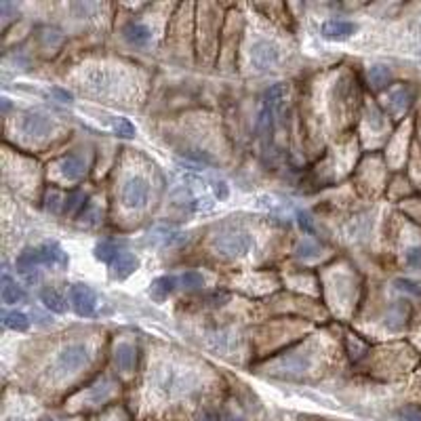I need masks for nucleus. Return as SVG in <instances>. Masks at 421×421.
I'll list each match as a JSON object with an SVG mask.
<instances>
[{
    "label": "nucleus",
    "instance_id": "f257e3e1",
    "mask_svg": "<svg viewBox=\"0 0 421 421\" xmlns=\"http://www.w3.org/2000/svg\"><path fill=\"white\" fill-rule=\"evenodd\" d=\"M253 247V236L242 230V228H222L215 236H213V249L226 257H240L247 255Z\"/></svg>",
    "mask_w": 421,
    "mask_h": 421
},
{
    "label": "nucleus",
    "instance_id": "f03ea898",
    "mask_svg": "<svg viewBox=\"0 0 421 421\" xmlns=\"http://www.w3.org/2000/svg\"><path fill=\"white\" fill-rule=\"evenodd\" d=\"M192 384H194V377L190 373L179 371V368H173V366H165L156 373V388L169 396L188 392Z\"/></svg>",
    "mask_w": 421,
    "mask_h": 421
},
{
    "label": "nucleus",
    "instance_id": "7ed1b4c3",
    "mask_svg": "<svg viewBox=\"0 0 421 421\" xmlns=\"http://www.w3.org/2000/svg\"><path fill=\"white\" fill-rule=\"evenodd\" d=\"M89 358H91V354H89V348H87V346H82V343H72V346H68V348L62 350V354L57 356L55 366H57V371H60L62 375H66V373H76L78 368H82V366L89 362Z\"/></svg>",
    "mask_w": 421,
    "mask_h": 421
},
{
    "label": "nucleus",
    "instance_id": "20e7f679",
    "mask_svg": "<svg viewBox=\"0 0 421 421\" xmlns=\"http://www.w3.org/2000/svg\"><path fill=\"white\" fill-rule=\"evenodd\" d=\"M150 198V183L143 177H129L120 190V200L127 208H143Z\"/></svg>",
    "mask_w": 421,
    "mask_h": 421
},
{
    "label": "nucleus",
    "instance_id": "39448f33",
    "mask_svg": "<svg viewBox=\"0 0 421 421\" xmlns=\"http://www.w3.org/2000/svg\"><path fill=\"white\" fill-rule=\"evenodd\" d=\"M70 301L74 312L80 316V319H91L97 310V295L91 287L87 285H72L70 287Z\"/></svg>",
    "mask_w": 421,
    "mask_h": 421
},
{
    "label": "nucleus",
    "instance_id": "423d86ee",
    "mask_svg": "<svg viewBox=\"0 0 421 421\" xmlns=\"http://www.w3.org/2000/svg\"><path fill=\"white\" fill-rule=\"evenodd\" d=\"M278 64V48L270 40H257L251 46V66L255 70H270Z\"/></svg>",
    "mask_w": 421,
    "mask_h": 421
},
{
    "label": "nucleus",
    "instance_id": "0eeeda50",
    "mask_svg": "<svg viewBox=\"0 0 421 421\" xmlns=\"http://www.w3.org/2000/svg\"><path fill=\"white\" fill-rule=\"evenodd\" d=\"M307 366H310V356L307 354H291L287 358H280L274 362V371L272 375L276 377H285V379H293L301 373L307 371Z\"/></svg>",
    "mask_w": 421,
    "mask_h": 421
},
{
    "label": "nucleus",
    "instance_id": "6e6552de",
    "mask_svg": "<svg viewBox=\"0 0 421 421\" xmlns=\"http://www.w3.org/2000/svg\"><path fill=\"white\" fill-rule=\"evenodd\" d=\"M40 251V263L42 266H51V268H68V253L62 249L60 242L55 240H46L38 247Z\"/></svg>",
    "mask_w": 421,
    "mask_h": 421
},
{
    "label": "nucleus",
    "instance_id": "1a4fd4ad",
    "mask_svg": "<svg viewBox=\"0 0 421 421\" xmlns=\"http://www.w3.org/2000/svg\"><path fill=\"white\" fill-rule=\"evenodd\" d=\"M354 32H356V24H352V21H343V19H329V21H325L323 28H321L323 38L333 40V42L348 40Z\"/></svg>",
    "mask_w": 421,
    "mask_h": 421
},
{
    "label": "nucleus",
    "instance_id": "9d476101",
    "mask_svg": "<svg viewBox=\"0 0 421 421\" xmlns=\"http://www.w3.org/2000/svg\"><path fill=\"white\" fill-rule=\"evenodd\" d=\"M15 266H17V270L21 272V274H26L30 280H36V268L38 266H42L40 263V251H38V247H28V249H24L21 253H19V257H17V261H15Z\"/></svg>",
    "mask_w": 421,
    "mask_h": 421
},
{
    "label": "nucleus",
    "instance_id": "9b49d317",
    "mask_svg": "<svg viewBox=\"0 0 421 421\" xmlns=\"http://www.w3.org/2000/svg\"><path fill=\"white\" fill-rule=\"evenodd\" d=\"M53 129V123L48 116L44 114H38V112H32L24 118L21 123V131L26 135H32V137H42V135H48Z\"/></svg>",
    "mask_w": 421,
    "mask_h": 421
},
{
    "label": "nucleus",
    "instance_id": "f8f14e48",
    "mask_svg": "<svg viewBox=\"0 0 421 421\" xmlns=\"http://www.w3.org/2000/svg\"><path fill=\"white\" fill-rule=\"evenodd\" d=\"M137 268H139V259L133 253H120L112 263V278L127 280Z\"/></svg>",
    "mask_w": 421,
    "mask_h": 421
},
{
    "label": "nucleus",
    "instance_id": "ddd939ff",
    "mask_svg": "<svg viewBox=\"0 0 421 421\" xmlns=\"http://www.w3.org/2000/svg\"><path fill=\"white\" fill-rule=\"evenodd\" d=\"M150 240L158 247H179L188 242V234L171 228H156L154 232H150Z\"/></svg>",
    "mask_w": 421,
    "mask_h": 421
},
{
    "label": "nucleus",
    "instance_id": "4468645a",
    "mask_svg": "<svg viewBox=\"0 0 421 421\" xmlns=\"http://www.w3.org/2000/svg\"><path fill=\"white\" fill-rule=\"evenodd\" d=\"M123 38H125L131 46H147L150 40H152V32H150L147 26L137 24V21H131V24L125 26Z\"/></svg>",
    "mask_w": 421,
    "mask_h": 421
},
{
    "label": "nucleus",
    "instance_id": "2eb2a0df",
    "mask_svg": "<svg viewBox=\"0 0 421 421\" xmlns=\"http://www.w3.org/2000/svg\"><path fill=\"white\" fill-rule=\"evenodd\" d=\"M60 173H62L66 179H70V181L80 179V177L87 173V165H84V161H82V156H78V154L66 156L64 161L60 163Z\"/></svg>",
    "mask_w": 421,
    "mask_h": 421
},
{
    "label": "nucleus",
    "instance_id": "dca6fc26",
    "mask_svg": "<svg viewBox=\"0 0 421 421\" xmlns=\"http://www.w3.org/2000/svg\"><path fill=\"white\" fill-rule=\"evenodd\" d=\"M135 360H137V354H135V348L127 341L118 343L116 350H114V364L118 371L123 373H131L133 366H135Z\"/></svg>",
    "mask_w": 421,
    "mask_h": 421
},
{
    "label": "nucleus",
    "instance_id": "f3484780",
    "mask_svg": "<svg viewBox=\"0 0 421 421\" xmlns=\"http://www.w3.org/2000/svg\"><path fill=\"white\" fill-rule=\"evenodd\" d=\"M177 280H179V278H175V276H158V278H154L152 285H150V297H152L154 301L167 299V297L175 291Z\"/></svg>",
    "mask_w": 421,
    "mask_h": 421
},
{
    "label": "nucleus",
    "instance_id": "a211bd4d",
    "mask_svg": "<svg viewBox=\"0 0 421 421\" xmlns=\"http://www.w3.org/2000/svg\"><path fill=\"white\" fill-rule=\"evenodd\" d=\"M40 301L44 303V307L48 312H55V314H64L68 310V303L64 299V295L57 291V289H53V287H44L40 291Z\"/></svg>",
    "mask_w": 421,
    "mask_h": 421
},
{
    "label": "nucleus",
    "instance_id": "6ab92c4d",
    "mask_svg": "<svg viewBox=\"0 0 421 421\" xmlns=\"http://www.w3.org/2000/svg\"><path fill=\"white\" fill-rule=\"evenodd\" d=\"M411 101H413V95L406 87H398V89L390 91V95H388V105L394 114H402L404 110H409Z\"/></svg>",
    "mask_w": 421,
    "mask_h": 421
},
{
    "label": "nucleus",
    "instance_id": "aec40b11",
    "mask_svg": "<svg viewBox=\"0 0 421 421\" xmlns=\"http://www.w3.org/2000/svg\"><path fill=\"white\" fill-rule=\"evenodd\" d=\"M0 295H3V301L7 303V305H13V303H21L24 299H26V293H24V289L9 276V274H5L3 276V291H0Z\"/></svg>",
    "mask_w": 421,
    "mask_h": 421
},
{
    "label": "nucleus",
    "instance_id": "412c9836",
    "mask_svg": "<svg viewBox=\"0 0 421 421\" xmlns=\"http://www.w3.org/2000/svg\"><path fill=\"white\" fill-rule=\"evenodd\" d=\"M285 99H287V87L283 82L272 84L266 93H263V105H261V108H268V110L276 112Z\"/></svg>",
    "mask_w": 421,
    "mask_h": 421
},
{
    "label": "nucleus",
    "instance_id": "4be33fe9",
    "mask_svg": "<svg viewBox=\"0 0 421 421\" xmlns=\"http://www.w3.org/2000/svg\"><path fill=\"white\" fill-rule=\"evenodd\" d=\"M406 316H409V310H406V305L404 303H396V305H392L390 310H388V314H386V327L390 329V331H400V329H404V325H406Z\"/></svg>",
    "mask_w": 421,
    "mask_h": 421
},
{
    "label": "nucleus",
    "instance_id": "5701e85b",
    "mask_svg": "<svg viewBox=\"0 0 421 421\" xmlns=\"http://www.w3.org/2000/svg\"><path fill=\"white\" fill-rule=\"evenodd\" d=\"M3 325L11 331H17V333H24L30 329V321H28V316L24 312H3Z\"/></svg>",
    "mask_w": 421,
    "mask_h": 421
},
{
    "label": "nucleus",
    "instance_id": "b1692460",
    "mask_svg": "<svg viewBox=\"0 0 421 421\" xmlns=\"http://www.w3.org/2000/svg\"><path fill=\"white\" fill-rule=\"evenodd\" d=\"M93 253H95V257H97L99 261H103V263H110V266L114 263V259L120 255V253H118V247H116L112 240H101V242H97Z\"/></svg>",
    "mask_w": 421,
    "mask_h": 421
},
{
    "label": "nucleus",
    "instance_id": "393cba45",
    "mask_svg": "<svg viewBox=\"0 0 421 421\" xmlns=\"http://www.w3.org/2000/svg\"><path fill=\"white\" fill-rule=\"evenodd\" d=\"M392 78V72L388 66H371L368 68V82L373 84V89H384Z\"/></svg>",
    "mask_w": 421,
    "mask_h": 421
},
{
    "label": "nucleus",
    "instance_id": "a878e982",
    "mask_svg": "<svg viewBox=\"0 0 421 421\" xmlns=\"http://www.w3.org/2000/svg\"><path fill=\"white\" fill-rule=\"evenodd\" d=\"M84 200H87V196L82 192L68 194V198L64 200V213L66 215H76L78 210H84V204H87Z\"/></svg>",
    "mask_w": 421,
    "mask_h": 421
},
{
    "label": "nucleus",
    "instance_id": "bb28decb",
    "mask_svg": "<svg viewBox=\"0 0 421 421\" xmlns=\"http://www.w3.org/2000/svg\"><path fill=\"white\" fill-rule=\"evenodd\" d=\"M112 131H114L118 137H123V139L135 137V127H133V123H131L129 118H123V116L112 118Z\"/></svg>",
    "mask_w": 421,
    "mask_h": 421
},
{
    "label": "nucleus",
    "instance_id": "cd10ccee",
    "mask_svg": "<svg viewBox=\"0 0 421 421\" xmlns=\"http://www.w3.org/2000/svg\"><path fill=\"white\" fill-rule=\"evenodd\" d=\"M346 346H348V354H350L352 360H360L366 354V343H362L356 335H348Z\"/></svg>",
    "mask_w": 421,
    "mask_h": 421
},
{
    "label": "nucleus",
    "instance_id": "c85d7f7f",
    "mask_svg": "<svg viewBox=\"0 0 421 421\" xmlns=\"http://www.w3.org/2000/svg\"><path fill=\"white\" fill-rule=\"evenodd\" d=\"M179 283H181L186 289H202V287H204V278H202V274L196 272V270L183 272V274L179 276Z\"/></svg>",
    "mask_w": 421,
    "mask_h": 421
},
{
    "label": "nucleus",
    "instance_id": "c756f323",
    "mask_svg": "<svg viewBox=\"0 0 421 421\" xmlns=\"http://www.w3.org/2000/svg\"><path fill=\"white\" fill-rule=\"evenodd\" d=\"M319 253H321V247L316 244L314 240H310V238H303V240L299 242V247H297V257H301V259L316 257Z\"/></svg>",
    "mask_w": 421,
    "mask_h": 421
},
{
    "label": "nucleus",
    "instance_id": "7c9ffc66",
    "mask_svg": "<svg viewBox=\"0 0 421 421\" xmlns=\"http://www.w3.org/2000/svg\"><path fill=\"white\" fill-rule=\"evenodd\" d=\"M398 419L400 421H421V406H417V404L402 406L398 411Z\"/></svg>",
    "mask_w": 421,
    "mask_h": 421
},
{
    "label": "nucleus",
    "instance_id": "2f4dec72",
    "mask_svg": "<svg viewBox=\"0 0 421 421\" xmlns=\"http://www.w3.org/2000/svg\"><path fill=\"white\" fill-rule=\"evenodd\" d=\"M404 259H406V263H409L411 268L421 270V247H411V249H406Z\"/></svg>",
    "mask_w": 421,
    "mask_h": 421
},
{
    "label": "nucleus",
    "instance_id": "473e14b6",
    "mask_svg": "<svg viewBox=\"0 0 421 421\" xmlns=\"http://www.w3.org/2000/svg\"><path fill=\"white\" fill-rule=\"evenodd\" d=\"M295 215H297V224L301 226V230L305 234H314V224H312L310 213H305V210H301V208H295Z\"/></svg>",
    "mask_w": 421,
    "mask_h": 421
},
{
    "label": "nucleus",
    "instance_id": "72a5a7b5",
    "mask_svg": "<svg viewBox=\"0 0 421 421\" xmlns=\"http://www.w3.org/2000/svg\"><path fill=\"white\" fill-rule=\"evenodd\" d=\"M110 392H112V384H108V382H103V386L99 384V386H95V390H93V400L95 402H103L105 398L110 396Z\"/></svg>",
    "mask_w": 421,
    "mask_h": 421
},
{
    "label": "nucleus",
    "instance_id": "f704fd0d",
    "mask_svg": "<svg viewBox=\"0 0 421 421\" xmlns=\"http://www.w3.org/2000/svg\"><path fill=\"white\" fill-rule=\"evenodd\" d=\"M213 194L217 200H226L230 196V188L224 179H213Z\"/></svg>",
    "mask_w": 421,
    "mask_h": 421
},
{
    "label": "nucleus",
    "instance_id": "c9c22d12",
    "mask_svg": "<svg viewBox=\"0 0 421 421\" xmlns=\"http://www.w3.org/2000/svg\"><path fill=\"white\" fill-rule=\"evenodd\" d=\"M396 287H398L400 291H406V293H411V295H419V297H421V289H419L415 283H411V280L398 278V280H396Z\"/></svg>",
    "mask_w": 421,
    "mask_h": 421
},
{
    "label": "nucleus",
    "instance_id": "e433bc0d",
    "mask_svg": "<svg viewBox=\"0 0 421 421\" xmlns=\"http://www.w3.org/2000/svg\"><path fill=\"white\" fill-rule=\"evenodd\" d=\"M60 194L53 190V192H48V196H46V208L51 210V213H60Z\"/></svg>",
    "mask_w": 421,
    "mask_h": 421
},
{
    "label": "nucleus",
    "instance_id": "4c0bfd02",
    "mask_svg": "<svg viewBox=\"0 0 421 421\" xmlns=\"http://www.w3.org/2000/svg\"><path fill=\"white\" fill-rule=\"evenodd\" d=\"M51 95L55 97L57 101H64V103H70L72 101V93H68V91H64V89H51Z\"/></svg>",
    "mask_w": 421,
    "mask_h": 421
},
{
    "label": "nucleus",
    "instance_id": "58836bf2",
    "mask_svg": "<svg viewBox=\"0 0 421 421\" xmlns=\"http://www.w3.org/2000/svg\"><path fill=\"white\" fill-rule=\"evenodd\" d=\"M198 421H217V417H215L213 413H204Z\"/></svg>",
    "mask_w": 421,
    "mask_h": 421
},
{
    "label": "nucleus",
    "instance_id": "ea45409f",
    "mask_svg": "<svg viewBox=\"0 0 421 421\" xmlns=\"http://www.w3.org/2000/svg\"><path fill=\"white\" fill-rule=\"evenodd\" d=\"M3 110H5V112L9 110V99H7V97H3Z\"/></svg>",
    "mask_w": 421,
    "mask_h": 421
},
{
    "label": "nucleus",
    "instance_id": "a19ab883",
    "mask_svg": "<svg viewBox=\"0 0 421 421\" xmlns=\"http://www.w3.org/2000/svg\"><path fill=\"white\" fill-rule=\"evenodd\" d=\"M226 421H242L240 417H232V415H228V419Z\"/></svg>",
    "mask_w": 421,
    "mask_h": 421
},
{
    "label": "nucleus",
    "instance_id": "79ce46f5",
    "mask_svg": "<svg viewBox=\"0 0 421 421\" xmlns=\"http://www.w3.org/2000/svg\"><path fill=\"white\" fill-rule=\"evenodd\" d=\"M7 421H24L21 417H11V419H7Z\"/></svg>",
    "mask_w": 421,
    "mask_h": 421
},
{
    "label": "nucleus",
    "instance_id": "37998d69",
    "mask_svg": "<svg viewBox=\"0 0 421 421\" xmlns=\"http://www.w3.org/2000/svg\"><path fill=\"white\" fill-rule=\"evenodd\" d=\"M44 421H53V419H44Z\"/></svg>",
    "mask_w": 421,
    "mask_h": 421
},
{
    "label": "nucleus",
    "instance_id": "c03bdc74",
    "mask_svg": "<svg viewBox=\"0 0 421 421\" xmlns=\"http://www.w3.org/2000/svg\"><path fill=\"white\" fill-rule=\"evenodd\" d=\"M419 57H421V53H419Z\"/></svg>",
    "mask_w": 421,
    "mask_h": 421
}]
</instances>
